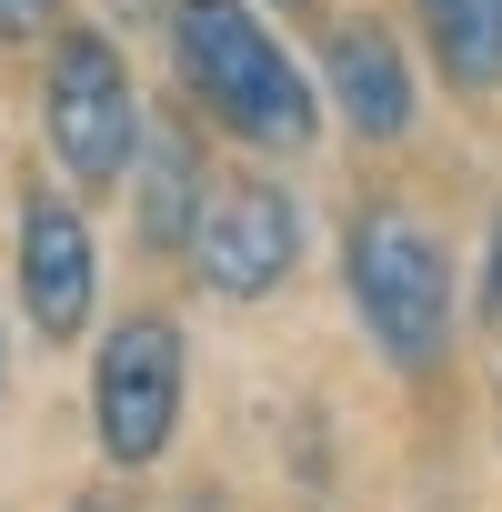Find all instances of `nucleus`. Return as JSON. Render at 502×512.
I'll return each mask as SVG.
<instances>
[{
    "instance_id": "2",
    "label": "nucleus",
    "mask_w": 502,
    "mask_h": 512,
    "mask_svg": "<svg viewBox=\"0 0 502 512\" xmlns=\"http://www.w3.org/2000/svg\"><path fill=\"white\" fill-rule=\"evenodd\" d=\"M342 272H352V312L362 332L382 342V362L402 372H432L452 352V262L442 241L402 211V201H372L342 241Z\"/></svg>"
},
{
    "instance_id": "4",
    "label": "nucleus",
    "mask_w": 502,
    "mask_h": 512,
    "mask_svg": "<svg viewBox=\"0 0 502 512\" xmlns=\"http://www.w3.org/2000/svg\"><path fill=\"white\" fill-rule=\"evenodd\" d=\"M51 151L81 191L101 181H131V151H141V101H131V71L101 31H71L51 51Z\"/></svg>"
},
{
    "instance_id": "10",
    "label": "nucleus",
    "mask_w": 502,
    "mask_h": 512,
    "mask_svg": "<svg viewBox=\"0 0 502 512\" xmlns=\"http://www.w3.org/2000/svg\"><path fill=\"white\" fill-rule=\"evenodd\" d=\"M51 11H61V0H0V41H31V31H51Z\"/></svg>"
},
{
    "instance_id": "6",
    "label": "nucleus",
    "mask_w": 502,
    "mask_h": 512,
    "mask_svg": "<svg viewBox=\"0 0 502 512\" xmlns=\"http://www.w3.org/2000/svg\"><path fill=\"white\" fill-rule=\"evenodd\" d=\"M91 221L61 201V191H31L21 201V302H31V332L41 342H71L91 322Z\"/></svg>"
},
{
    "instance_id": "8",
    "label": "nucleus",
    "mask_w": 502,
    "mask_h": 512,
    "mask_svg": "<svg viewBox=\"0 0 502 512\" xmlns=\"http://www.w3.org/2000/svg\"><path fill=\"white\" fill-rule=\"evenodd\" d=\"M131 171H141V241L181 251L191 221H201V151H191V131H181V121H141Z\"/></svg>"
},
{
    "instance_id": "11",
    "label": "nucleus",
    "mask_w": 502,
    "mask_h": 512,
    "mask_svg": "<svg viewBox=\"0 0 502 512\" xmlns=\"http://www.w3.org/2000/svg\"><path fill=\"white\" fill-rule=\"evenodd\" d=\"M482 322L502 332V221H492V241H482Z\"/></svg>"
},
{
    "instance_id": "9",
    "label": "nucleus",
    "mask_w": 502,
    "mask_h": 512,
    "mask_svg": "<svg viewBox=\"0 0 502 512\" xmlns=\"http://www.w3.org/2000/svg\"><path fill=\"white\" fill-rule=\"evenodd\" d=\"M412 11H422V41L452 91H472V101L502 91V0H412Z\"/></svg>"
},
{
    "instance_id": "7",
    "label": "nucleus",
    "mask_w": 502,
    "mask_h": 512,
    "mask_svg": "<svg viewBox=\"0 0 502 512\" xmlns=\"http://www.w3.org/2000/svg\"><path fill=\"white\" fill-rule=\"evenodd\" d=\"M322 81H332V101H342V121L362 141H402L412 131V71H402L382 21H342L322 41Z\"/></svg>"
},
{
    "instance_id": "5",
    "label": "nucleus",
    "mask_w": 502,
    "mask_h": 512,
    "mask_svg": "<svg viewBox=\"0 0 502 512\" xmlns=\"http://www.w3.org/2000/svg\"><path fill=\"white\" fill-rule=\"evenodd\" d=\"M191 262H201V282H211L221 302L282 292L292 262H302V201L272 191V181H231V191L201 201V221H191Z\"/></svg>"
},
{
    "instance_id": "3",
    "label": "nucleus",
    "mask_w": 502,
    "mask_h": 512,
    "mask_svg": "<svg viewBox=\"0 0 502 512\" xmlns=\"http://www.w3.org/2000/svg\"><path fill=\"white\" fill-rule=\"evenodd\" d=\"M181 382H191V352H181V332H171L161 312H141V322H121V332L101 342L91 432H101V452H111L121 472H151V462L171 452V432H181Z\"/></svg>"
},
{
    "instance_id": "1",
    "label": "nucleus",
    "mask_w": 502,
    "mask_h": 512,
    "mask_svg": "<svg viewBox=\"0 0 502 512\" xmlns=\"http://www.w3.org/2000/svg\"><path fill=\"white\" fill-rule=\"evenodd\" d=\"M171 61L231 141H251V151H312L322 141V101H312L302 61L262 31L251 0H171Z\"/></svg>"
},
{
    "instance_id": "12",
    "label": "nucleus",
    "mask_w": 502,
    "mask_h": 512,
    "mask_svg": "<svg viewBox=\"0 0 502 512\" xmlns=\"http://www.w3.org/2000/svg\"><path fill=\"white\" fill-rule=\"evenodd\" d=\"M282 11H302V0H282Z\"/></svg>"
}]
</instances>
